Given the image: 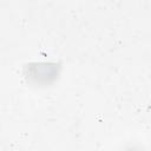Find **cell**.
I'll return each mask as SVG.
<instances>
[{"label": "cell", "instance_id": "6da1fadb", "mask_svg": "<svg viewBox=\"0 0 151 151\" xmlns=\"http://www.w3.org/2000/svg\"><path fill=\"white\" fill-rule=\"evenodd\" d=\"M126 151H136V150H126Z\"/></svg>", "mask_w": 151, "mask_h": 151}]
</instances>
